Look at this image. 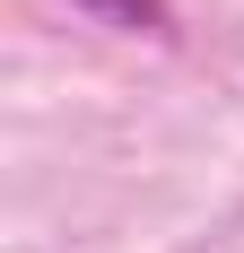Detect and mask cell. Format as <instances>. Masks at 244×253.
<instances>
[{
    "label": "cell",
    "mask_w": 244,
    "mask_h": 253,
    "mask_svg": "<svg viewBox=\"0 0 244 253\" xmlns=\"http://www.w3.org/2000/svg\"><path fill=\"white\" fill-rule=\"evenodd\" d=\"M87 9H105V18H131V26H148V18H157L148 0H87Z\"/></svg>",
    "instance_id": "cell-1"
}]
</instances>
